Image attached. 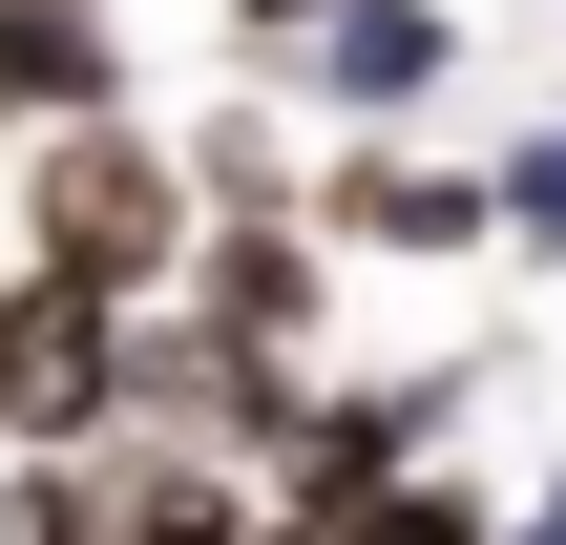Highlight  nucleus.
I'll list each match as a JSON object with an SVG mask.
<instances>
[{
    "label": "nucleus",
    "mask_w": 566,
    "mask_h": 545,
    "mask_svg": "<svg viewBox=\"0 0 566 545\" xmlns=\"http://www.w3.org/2000/svg\"><path fill=\"white\" fill-rule=\"evenodd\" d=\"M42 273L63 294H147V273H189V168L168 147H126V105L105 126H63V168H42Z\"/></svg>",
    "instance_id": "f257e3e1"
},
{
    "label": "nucleus",
    "mask_w": 566,
    "mask_h": 545,
    "mask_svg": "<svg viewBox=\"0 0 566 545\" xmlns=\"http://www.w3.org/2000/svg\"><path fill=\"white\" fill-rule=\"evenodd\" d=\"M105 399H126V315L42 273V294L0 315V420H21V441H105Z\"/></svg>",
    "instance_id": "f03ea898"
},
{
    "label": "nucleus",
    "mask_w": 566,
    "mask_h": 545,
    "mask_svg": "<svg viewBox=\"0 0 566 545\" xmlns=\"http://www.w3.org/2000/svg\"><path fill=\"white\" fill-rule=\"evenodd\" d=\"M273 63H315V84H336L357 126H399V105H441V63H462V21H441V0H315V21H294Z\"/></svg>",
    "instance_id": "7ed1b4c3"
},
{
    "label": "nucleus",
    "mask_w": 566,
    "mask_h": 545,
    "mask_svg": "<svg viewBox=\"0 0 566 545\" xmlns=\"http://www.w3.org/2000/svg\"><path fill=\"white\" fill-rule=\"evenodd\" d=\"M336 231H357V252H483V168L357 147V168H336Z\"/></svg>",
    "instance_id": "20e7f679"
},
{
    "label": "nucleus",
    "mask_w": 566,
    "mask_h": 545,
    "mask_svg": "<svg viewBox=\"0 0 566 545\" xmlns=\"http://www.w3.org/2000/svg\"><path fill=\"white\" fill-rule=\"evenodd\" d=\"M189 273H210V336L231 357H294L315 336V252L294 231H189Z\"/></svg>",
    "instance_id": "39448f33"
},
{
    "label": "nucleus",
    "mask_w": 566,
    "mask_h": 545,
    "mask_svg": "<svg viewBox=\"0 0 566 545\" xmlns=\"http://www.w3.org/2000/svg\"><path fill=\"white\" fill-rule=\"evenodd\" d=\"M0 105H42V126H105V105H126L105 21H63V0H0Z\"/></svg>",
    "instance_id": "423d86ee"
},
{
    "label": "nucleus",
    "mask_w": 566,
    "mask_h": 545,
    "mask_svg": "<svg viewBox=\"0 0 566 545\" xmlns=\"http://www.w3.org/2000/svg\"><path fill=\"white\" fill-rule=\"evenodd\" d=\"M315 545H483L462 483H357V504H315Z\"/></svg>",
    "instance_id": "0eeeda50"
},
{
    "label": "nucleus",
    "mask_w": 566,
    "mask_h": 545,
    "mask_svg": "<svg viewBox=\"0 0 566 545\" xmlns=\"http://www.w3.org/2000/svg\"><path fill=\"white\" fill-rule=\"evenodd\" d=\"M483 231H525V252L566 273V126H525V147L483 168Z\"/></svg>",
    "instance_id": "6e6552de"
},
{
    "label": "nucleus",
    "mask_w": 566,
    "mask_h": 545,
    "mask_svg": "<svg viewBox=\"0 0 566 545\" xmlns=\"http://www.w3.org/2000/svg\"><path fill=\"white\" fill-rule=\"evenodd\" d=\"M483 545H566V483H546V504H525V525H483Z\"/></svg>",
    "instance_id": "1a4fd4ad"
},
{
    "label": "nucleus",
    "mask_w": 566,
    "mask_h": 545,
    "mask_svg": "<svg viewBox=\"0 0 566 545\" xmlns=\"http://www.w3.org/2000/svg\"><path fill=\"white\" fill-rule=\"evenodd\" d=\"M231 21H252V42H294V21H315V0H231Z\"/></svg>",
    "instance_id": "9d476101"
},
{
    "label": "nucleus",
    "mask_w": 566,
    "mask_h": 545,
    "mask_svg": "<svg viewBox=\"0 0 566 545\" xmlns=\"http://www.w3.org/2000/svg\"><path fill=\"white\" fill-rule=\"evenodd\" d=\"M63 21H105V0H63Z\"/></svg>",
    "instance_id": "9b49d317"
}]
</instances>
